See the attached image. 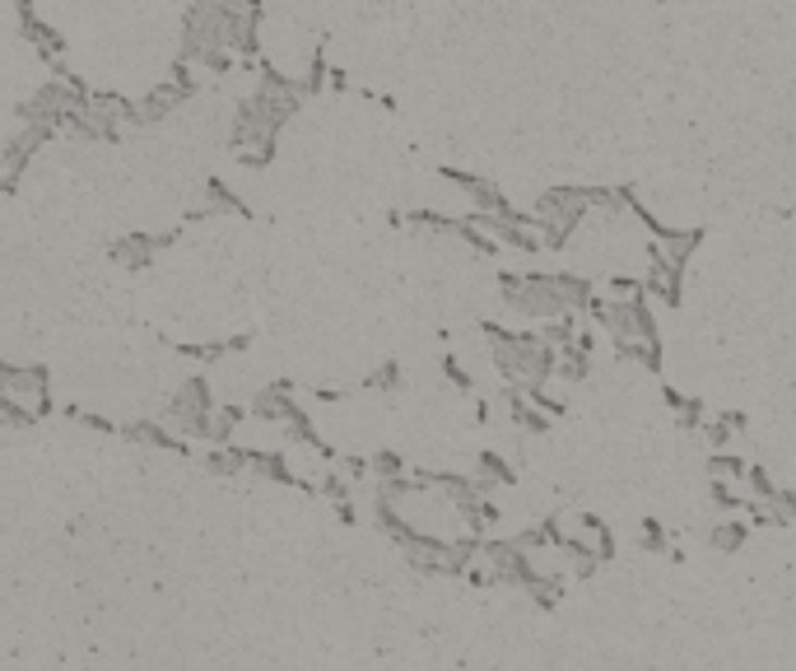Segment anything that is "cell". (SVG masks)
I'll return each mask as SVG.
<instances>
[{
	"instance_id": "5",
	"label": "cell",
	"mask_w": 796,
	"mask_h": 671,
	"mask_svg": "<svg viewBox=\"0 0 796 671\" xmlns=\"http://www.w3.org/2000/svg\"><path fill=\"white\" fill-rule=\"evenodd\" d=\"M592 211V192H578V187H555L535 201L531 211V224L541 229V243L545 248H564L568 238L578 233V224Z\"/></svg>"
},
{
	"instance_id": "2",
	"label": "cell",
	"mask_w": 796,
	"mask_h": 671,
	"mask_svg": "<svg viewBox=\"0 0 796 671\" xmlns=\"http://www.w3.org/2000/svg\"><path fill=\"white\" fill-rule=\"evenodd\" d=\"M504 303L517 317L555 326L592 308V285L574 275H504Z\"/></svg>"
},
{
	"instance_id": "7",
	"label": "cell",
	"mask_w": 796,
	"mask_h": 671,
	"mask_svg": "<svg viewBox=\"0 0 796 671\" xmlns=\"http://www.w3.org/2000/svg\"><path fill=\"white\" fill-rule=\"evenodd\" d=\"M196 89V80H192V71H186V65L178 61L172 65V80H164V84H154V89L135 103V112H131V122H164V117L178 108V103H186V94Z\"/></svg>"
},
{
	"instance_id": "18",
	"label": "cell",
	"mask_w": 796,
	"mask_h": 671,
	"mask_svg": "<svg viewBox=\"0 0 796 671\" xmlns=\"http://www.w3.org/2000/svg\"><path fill=\"white\" fill-rule=\"evenodd\" d=\"M369 467H373V476H383V480H396V471H401V462H396L391 453H377V457L369 462Z\"/></svg>"
},
{
	"instance_id": "16",
	"label": "cell",
	"mask_w": 796,
	"mask_h": 671,
	"mask_svg": "<svg viewBox=\"0 0 796 671\" xmlns=\"http://www.w3.org/2000/svg\"><path fill=\"white\" fill-rule=\"evenodd\" d=\"M396 383H401V369H396V364H383L377 373L363 378V387H369V392H373V387H396Z\"/></svg>"
},
{
	"instance_id": "14",
	"label": "cell",
	"mask_w": 796,
	"mask_h": 671,
	"mask_svg": "<svg viewBox=\"0 0 796 671\" xmlns=\"http://www.w3.org/2000/svg\"><path fill=\"white\" fill-rule=\"evenodd\" d=\"M205 467H210L215 476H238L242 471V447H210V457H205Z\"/></svg>"
},
{
	"instance_id": "9",
	"label": "cell",
	"mask_w": 796,
	"mask_h": 671,
	"mask_svg": "<svg viewBox=\"0 0 796 671\" xmlns=\"http://www.w3.org/2000/svg\"><path fill=\"white\" fill-rule=\"evenodd\" d=\"M168 243H172V233H126L121 243H112V262H121V266H149V256L159 248H168Z\"/></svg>"
},
{
	"instance_id": "6",
	"label": "cell",
	"mask_w": 796,
	"mask_h": 671,
	"mask_svg": "<svg viewBox=\"0 0 796 671\" xmlns=\"http://www.w3.org/2000/svg\"><path fill=\"white\" fill-rule=\"evenodd\" d=\"M210 416H215V397H210V383L196 373V378H186V383L172 392V402H168V410H164V429L172 439H182V443H205V429H210Z\"/></svg>"
},
{
	"instance_id": "4",
	"label": "cell",
	"mask_w": 796,
	"mask_h": 671,
	"mask_svg": "<svg viewBox=\"0 0 796 671\" xmlns=\"http://www.w3.org/2000/svg\"><path fill=\"white\" fill-rule=\"evenodd\" d=\"M587 313L605 326V336L615 340L619 355H634L656 369V326L648 313V299H592Z\"/></svg>"
},
{
	"instance_id": "13",
	"label": "cell",
	"mask_w": 796,
	"mask_h": 671,
	"mask_svg": "<svg viewBox=\"0 0 796 671\" xmlns=\"http://www.w3.org/2000/svg\"><path fill=\"white\" fill-rule=\"evenodd\" d=\"M131 443H145V447H168V453H186V443L182 439H172L164 424H149V420H135V424H126L121 429Z\"/></svg>"
},
{
	"instance_id": "1",
	"label": "cell",
	"mask_w": 796,
	"mask_h": 671,
	"mask_svg": "<svg viewBox=\"0 0 796 671\" xmlns=\"http://www.w3.org/2000/svg\"><path fill=\"white\" fill-rule=\"evenodd\" d=\"M307 94V84L299 80H285L280 71H266L262 75V89L242 98L238 108V122H233V149L238 159L248 168H262L275 149V135L280 127L289 122L293 112H299V98Z\"/></svg>"
},
{
	"instance_id": "15",
	"label": "cell",
	"mask_w": 796,
	"mask_h": 671,
	"mask_svg": "<svg viewBox=\"0 0 796 671\" xmlns=\"http://www.w3.org/2000/svg\"><path fill=\"white\" fill-rule=\"evenodd\" d=\"M740 541H746V523H740V518H726V523L713 527V546L717 550H736Z\"/></svg>"
},
{
	"instance_id": "8",
	"label": "cell",
	"mask_w": 796,
	"mask_h": 671,
	"mask_svg": "<svg viewBox=\"0 0 796 671\" xmlns=\"http://www.w3.org/2000/svg\"><path fill=\"white\" fill-rule=\"evenodd\" d=\"M252 416L266 420V424H280V429L299 424L303 410H299V402H293V383H270V387H262L252 397Z\"/></svg>"
},
{
	"instance_id": "17",
	"label": "cell",
	"mask_w": 796,
	"mask_h": 671,
	"mask_svg": "<svg viewBox=\"0 0 796 671\" xmlns=\"http://www.w3.org/2000/svg\"><path fill=\"white\" fill-rule=\"evenodd\" d=\"M201 65H205V71H233V51L215 47V51H205V57H201Z\"/></svg>"
},
{
	"instance_id": "3",
	"label": "cell",
	"mask_w": 796,
	"mask_h": 671,
	"mask_svg": "<svg viewBox=\"0 0 796 671\" xmlns=\"http://www.w3.org/2000/svg\"><path fill=\"white\" fill-rule=\"evenodd\" d=\"M490 350H494V369L504 373V383L512 392H541L559 364V355L545 346V336H531V332L490 326Z\"/></svg>"
},
{
	"instance_id": "11",
	"label": "cell",
	"mask_w": 796,
	"mask_h": 671,
	"mask_svg": "<svg viewBox=\"0 0 796 671\" xmlns=\"http://www.w3.org/2000/svg\"><path fill=\"white\" fill-rule=\"evenodd\" d=\"M201 192H205V205H201V211H192V219H201V215H242V201L219 178H210Z\"/></svg>"
},
{
	"instance_id": "12",
	"label": "cell",
	"mask_w": 796,
	"mask_h": 671,
	"mask_svg": "<svg viewBox=\"0 0 796 671\" xmlns=\"http://www.w3.org/2000/svg\"><path fill=\"white\" fill-rule=\"evenodd\" d=\"M248 420V410H238V406H215V416H210V429H205V443H215V447H233V434H238V424Z\"/></svg>"
},
{
	"instance_id": "10",
	"label": "cell",
	"mask_w": 796,
	"mask_h": 671,
	"mask_svg": "<svg viewBox=\"0 0 796 671\" xmlns=\"http://www.w3.org/2000/svg\"><path fill=\"white\" fill-rule=\"evenodd\" d=\"M20 24H24V38L38 47V57H47V61H61V51H65V38L57 28H51L47 20H38L33 14V5H20Z\"/></svg>"
}]
</instances>
